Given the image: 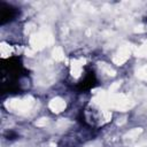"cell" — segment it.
<instances>
[{
  "mask_svg": "<svg viewBox=\"0 0 147 147\" xmlns=\"http://www.w3.org/2000/svg\"><path fill=\"white\" fill-rule=\"evenodd\" d=\"M111 118V113L101 103L95 101L90 102L84 108V121L94 127H101L106 125Z\"/></svg>",
  "mask_w": 147,
  "mask_h": 147,
  "instance_id": "cell-1",
  "label": "cell"
}]
</instances>
